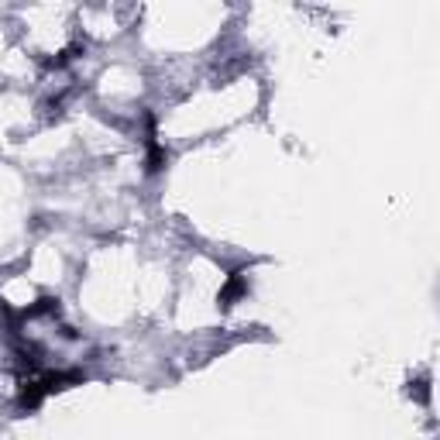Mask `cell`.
<instances>
[{
	"mask_svg": "<svg viewBox=\"0 0 440 440\" xmlns=\"http://www.w3.org/2000/svg\"><path fill=\"white\" fill-rule=\"evenodd\" d=\"M244 292H248V279H244L241 272H234V276L227 279V285L220 289V303H224V306H231V303H234V299H241Z\"/></svg>",
	"mask_w": 440,
	"mask_h": 440,
	"instance_id": "1",
	"label": "cell"
}]
</instances>
